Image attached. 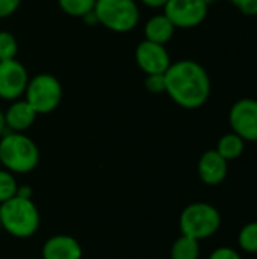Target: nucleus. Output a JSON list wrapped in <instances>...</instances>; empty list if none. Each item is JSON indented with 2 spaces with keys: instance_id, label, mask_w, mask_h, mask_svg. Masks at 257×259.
<instances>
[{
  "instance_id": "1",
  "label": "nucleus",
  "mask_w": 257,
  "mask_h": 259,
  "mask_svg": "<svg viewBox=\"0 0 257 259\" xmlns=\"http://www.w3.org/2000/svg\"><path fill=\"white\" fill-rule=\"evenodd\" d=\"M165 93L176 105L185 109H197L211 96L209 74L201 64L192 59L171 62L165 71Z\"/></svg>"
},
{
  "instance_id": "2",
  "label": "nucleus",
  "mask_w": 257,
  "mask_h": 259,
  "mask_svg": "<svg viewBox=\"0 0 257 259\" xmlns=\"http://www.w3.org/2000/svg\"><path fill=\"white\" fill-rule=\"evenodd\" d=\"M0 164L11 173H29L39 164V149L23 132H6L0 138Z\"/></svg>"
},
{
  "instance_id": "3",
  "label": "nucleus",
  "mask_w": 257,
  "mask_h": 259,
  "mask_svg": "<svg viewBox=\"0 0 257 259\" xmlns=\"http://www.w3.org/2000/svg\"><path fill=\"white\" fill-rule=\"evenodd\" d=\"M2 228L15 238H30L39 228V212L32 197L14 196L0 205Z\"/></svg>"
},
{
  "instance_id": "4",
  "label": "nucleus",
  "mask_w": 257,
  "mask_h": 259,
  "mask_svg": "<svg viewBox=\"0 0 257 259\" xmlns=\"http://www.w3.org/2000/svg\"><path fill=\"white\" fill-rule=\"evenodd\" d=\"M94 14L103 27L126 33L139 23V8L135 0H95Z\"/></svg>"
},
{
  "instance_id": "5",
  "label": "nucleus",
  "mask_w": 257,
  "mask_h": 259,
  "mask_svg": "<svg viewBox=\"0 0 257 259\" xmlns=\"http://www.w3.org/2000/svg\"><path fill=\"white\" fill-rule=\"evenodd\" d=\"M179 225L182 235L201 241L212 237L220 229L221 215L215 206L204 202H195L182 211Z\"/></svg>"
},
{
  "instance_id": "6",
  "label": "nucleus",
  "mask_w": 257,
  "mask_h": 259,
  "mask_svg": "<svg viewBox=\"0 0 257 259\" xmlns=\"http://www.w3.org/2000/svg\"><path fill=\"white\" fill-rule=\"evenodd\" d=\"M24 96L26 102L38 115H45L53 112L61 105L64 91L56 76L50 73H39L29 79Z\"/></svg>"
},
{
  "instance_id": "7",
  "label": "nucleus",
  "mask_w": 257,
  "mask_h": 259,
  "mask_svg": "<svg viewBox=\"0 0 257 259\" xmlns=\"http://www.w3.org/2000/svg\"><path fill=\"white\" fill-rule=\"evenodd\" d=\"M208 5L206 0H168L164 14L176 29H192L206 20Z\"/></svg>"
},
{
  "instance_id": "8",
  "label": "nucleus",
  "mask_w": 257,
  "mask_h": 259,
  "mask_svg": "<svg viewBox=\"0 0 257 259\" xmlns=\"http://www.w3.org/2000/svg\"><path fill=\"white\" fill-rule=\"evenodd\" d=\"M232 132L239 135L244 141H257V100L241 99L233 103L229 112Z\"/></svg>"
},
{
  "instance_id": "9",
  "label": "nucleus",
  "mask_w": 257,
  "mask_h": 259,
  "mask_svg": "<svg viewBox=\"0 0 257 259\" xmlns=\"http://www.w3.org/2000/svg\"><path fill=\"white\" fill-rule=\"evenodd\" d=\"M29 83L26 67L14 59L0 61V99L14 102L24 96Z\"/></svg>"
},
{
  "instance_id": "10",
  "label": "nucleus",
  "mask_w": 257,
  "mask_h": 259,
  "mask_svg": "<svg viewBox=\"0 0 257 259\" xmlns=\"http://www.w3.org/2000/svg\"><path fill=\"white\" fill-rule=\"evenodd\" d=\"M135 61L145 74H164L171 65V58L164 44L144 39L135 50Z\"/></svg>"
},
{
  "instance_id": "11",
  "label": "nucleus",
  "mask_w": 257,
  "mask_h": 259,
  "mask_svg": "<svg viewBox=\"0 0 257 259\" xmlns=\"http://www.w3.org/2000/svg\"><path fill=\"white\" fill-rule=\"evenodd\" d=\"M197 170L200 179L206 185H220L227 178L229 165L217 150H208L198 159Z\"/></svg>"
},
{
  "instance_id": "12",
  "label": "nucleus",
  "mask_w": 257,
  "mask_h": 259,
  "mask_svg": "<svg viewBox=\"0 0 257 259\" xmlns=\"http://www.w3.org/2000/svg\"><path fill=\"white\" fill-rule=\"evenodd\" d=\"M42 259H82V247L70 235H55L44 243Z\"/></svg>"
},
{
  "instance_id": "13",
  "label": "nucleus",
  "mask_w": 257,
  "mask_h": 259,
  "mask_svg": "<svg viewBox=\"0 0 257 259\" xmlns=\"http://www.w3.org/2000/svg\"><path fill=\"white\" fill-rule=\"evenodd\" d=\"M35 109L26 102V99L14 100L12 105L5 112L6 126L11 132H24L27 131L36 120Z\"/></svg>"
},
{
  "instance_id": "14",
  "label": "nucleus",
  "mask_w": 257,
  "mask_h": 259,
  "mask_svg": "<svg viewBox=\"0 0 257 259\" xmlns=\"http://www.w3.org/2000/svg\"><path fill=\"white\" fill-rule=\"evenodd\" d=\"M174 24L168 20L165 14H158L153 15L144 26V35L145 39L158 42V44H167L173 35H174Z\"/></svg>"
},
{
  "instance_id": "15",
  "label": "nucleus",
  "mask_w": 257,
  "mask_h": 259,
  "mask_svg": "<svg viewBox=\"0 0 257 259\" xmlns=\"http://www.w3.org/2000/svg\"><path fill=\"white\" fill-rule=\"evenodd\" d=\"M244 149H245V141L235 132H230L220 138L215 150L229 162V161L238 159L242 155Z\"/></svg>"
},
{
  "instance_id": "16",
  "label": "nucleus",
  "mask_w": 257,
  "mask_h": 259,
  "mask_svg": "<svg viewBox=\"0 0 257 259\" xmlns=\"http://www.w3.org/2000/svg\"><path fill=\"white\" fill-rule=\"evenodd\" d=\"M200 241L186 235L179 237L171 247V259H198Z\"/></svg>"
},
{
  "instance_id": "17",
  "label": "nucleus",
  "mask_w": 257,
  "mask_h": 259,
  "mask_svg": "<svg viewBox=\"0 0 257 259\" xmlns=\"http://www.w3.org/2000/svg\"><path fill=\"white\" fill-rule=\"evenodd\" d=\"M58 5L67 15L83 18L94 11L95 0H58Z\"/></svg>"
},
{
  "instance_id": "18",
  "label": "nucleus",
  "mask_w": 257,
  "mask_h": 259,
  "mask_svg": "<svg viewBox=\"0 0 257 259\" xmlns=\"http://www.w3.org/2000/svg\"><path fill=\"white\" fill-rule=\"evenodd\" d=\"M239 247L247 253H257V222L247 223L238 235Z\"/></svg>"
},
{
  "instance_id": "19",
  "label": "nucleus",
  "mask_w": 257,
  "mask_h": 259,
  "mask_svg": "<svg viewBox=\"0 0 257 259\" xmlns=\"http://www.w3.org/2000/svg\"><path fill=\"white\" fill-rule=\"evenodd\" d=\"M17 190H18V184L17 179L14 178V173H11L6 168L5 170L0 168V205L12 199L17 194Z\"/></svg>"
},
{
  "instance_id": "20",
  "label": "nucleus",
  "mask_w": 257,
  "mask_h": 259,
  "mask_svg": "<svg viewBox=\"0 0 257 259\" xmlns=\"http://www.w3.org/2000/svg\"><path fill=\"white\" fill-rule=\"evenodd\" d=\"M18 52V42L15 36L8 30H0V61L14 59Z\"/></svg>"
},
{
  "instance_id": "21",
  "label": "nucleus",
  "mask_w": 257,
  "mask_h": 259,
  "mask_svg": "<svg viewBox=\"0 0 257 259\" xmlns=\"http://www.w3.org/2000/svg\"><path fill=\"white\" fill-rule=\"evenodd\" d=\"M144 85H145V90L153 94L165 93V73L164 74H147Z\"/></svg>"
},
{
  "instance_id": "22",
  "label": "nucleus",
  "mask_w": 257,
  "mask_h": 259,
  "mask_svg": "<svg viewBox=\"0 0 257 259\" xmlns=\"http://www.w3.org/2000/svg\"><path fill=\"white\" fill-rule=\"evenodd\" d=\"M209 259H242L241 255L238 253V250L232 249V247H218L215 249Z\"/></svg>"
},
{
  "instance_id": "23",
  "label": "nucleus",
  "mask_w": 257,
  "mask_h": 259,
  "mask_svg": "<svg viewBox=\"0 0 257 259\" xmlns=\"http://www.w3.org/2000/svg\"><path fill=\"white\" fill-rule=\"evenodd\" d=\"M21 0H0V18L12 15L18 9Z\"/></svg>"
},
{
  "instance_id": "24",
  "label": "nucleus",
  "mask_w": 257,
  "mask_h": 259,
  "mask_svg": "<svg viewBox=\"0 0 257 259\" xmlns=\"http://www.w3.org/2000/svg\"><path fill=\"white\" fill-rule=\"evenodd\" d=\"M236 6L244 15H248V17L257 15V0H239Z\"/></svg>"
},
{
  "instance_id": "25",
  "label": "nucleus",
  "mask_w": 257,
  "mask_h": 259,
  "mask_svg": "<svg viewBox=\"0 0 257 259\" xmlns=\"http://www.w3.org/2000/svg\"><path fill=\"white\" fill-rule=\"evenodd\" d=\"M139 2L148 8H164L168 0H139Z\"/></svg>"
},
{
  "instance_id": "26",
  "label": "nucleus",
  "mask_w": 257,
  "mask_h": 259,
  "mask_svg": "<svg viewBox=\"0 0 257 259\" xmlns=\"http://www.w3.org/2000/svg\"><path fill=\"white\" fill-rule=\"evenodd\" d=\"M6 129H8V126H6V120H5V112L0 111V138L6 134Z\"/></svg>"
},
{
  "instance_id": "27",
  "label": "nucleus",
  "mask_w": 257,
  "mask_h": 259,
  "mask_svg": "<svg viewBox=\"0 0 257 259\" xmlns=\"http://www.w3.org/2000/svg\"><path fill=\"white\" fill-rule=\"evenodd\" d=\"M230 2H232V3H233V5H235V6H236V5H238V3H239V0H230Z\"/></svg>"
},
{
  "instance_id": "28",
  "label": "nucleus",
  "mask_w": 257,
  "mask_h": 259,
  "mask_svg": "<svg viewBox=\"0 0 257 259\" xmlns=\"http://www.w3.org/2000/svg\"><path fill=\"white\" fill-rule=\"evenodd\" d=\"M208 3H211V2H218V0H206Z\"/></svg>"
},
{
  "instance_id": "29",
  "label": "nucleus",
  "mask_w": 257,
  "mask_h": 259,
  "mask_svg": "<svg viewBox=\"0 0 257 259\" xmlns=\"http://www.w3.org/2000/svg\"><path fill=\"white\" fill-rule=\"evenodd\" d=\"M0 229H2V223H0Z\"/></svg>"
}]
</instances>
